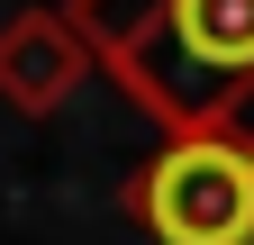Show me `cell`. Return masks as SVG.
<instances>
[{"label":"cell","instance_id":"6da1fadb","mask_svg":"<svg viewBox=\"0 0 254 245\" xmlns=\"http://www.w3.org/2000/svg\"><path fill=\"white\" fill-rule=\"evenodd\" d=\"M64 18L173 136L254 145V0H73Z\"/></svg>","mask_w":254,"mask_h":245},{"label":"cell","instance_id":"7a4b0ae2","mask_svg":"<svg viewBox=\"0 0 254 245\" xmlns=\"http://www.w3.org/2000/svg\"><path fill=\"white\" fill-rule=\"evenodd\" d=\"M127 209L154 245H254V145L164 136L127 182Z\"/></svg>","mask_w":254,"mask_h":245},{"label":"cell","instance_id":"3957f363","mask_svg":"<svg viewBox=\"0 0 254 245\" xmlns=\"http://www.w3.org/2000/svg\"><path fill=\"white\" fill-rule=\"evenodd\" d=\"M82 73H91V46L73 37L64 9H18L0 27V100L9 109L46 118V109H64L82 91Z\"/></svg>","mask_w":254,"mask_h":245}]
</instances>
